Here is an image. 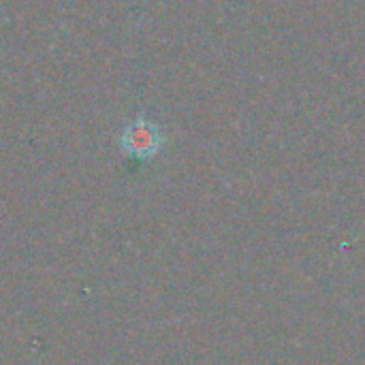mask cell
Masks as SVG:
<instances>
[{"instance_id": "obj_1", "label": "cell", "mask_w": 365, "mask_h": 365, "mask_svg": "<svg viewBox=\"0 0 365 365\" xmlns=\"http://www.w3.org/2000/svg\"><path fill=\"white\" fill-rule=\"evenodd\" d=\"M118 145H120L122 154H126L128 158L150 160L163 150L165 135L156 122H152L148 118H135L122 128V133L118 137Z\"/></svg>"}]
</instances>
